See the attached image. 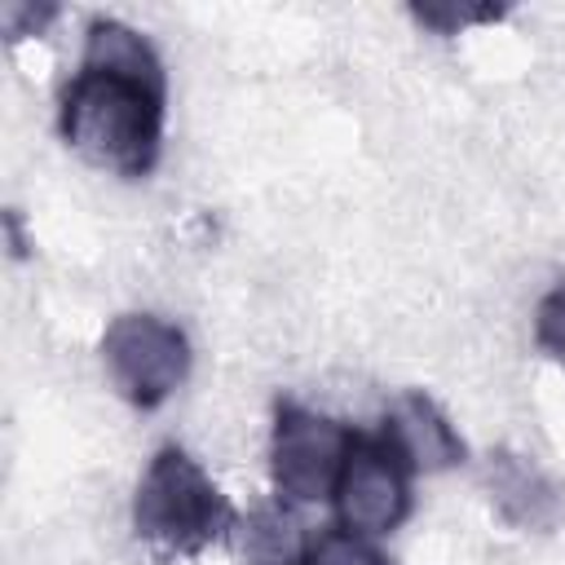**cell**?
Segmentation results:
<instances>
[{"mask_svg":"<svg viewBox=\"0 0 565 565\" xmlns=\"http://www.w3.org/2000/svg\"><path fill=\"white\" fill-rule=\"evenodd\" d=\"M309 543L313 539L305 534L300 516L282 499L243 512L230 530V547H234L238 565H305Z\"/></svg>","mask_w":565,"mask_h":565,"instance_id":"cell-8","label":"cell"},{"mask_svg":"<svg viewBox=\"0 0 565 565\" xmlns=\"http://www.w3.org/2000/svg\"><path fill=\"white\" fill-rule=\"evenodd\" d=\"M238 512L216 490L194 455L181 446H163L132 494V530L163 556H199L216 539H230Z\"/></svg>","mask_w":565,"mask_h":565,"instance_id":"cell-2","label":"cell"},{"mask_svg":"<svg viewBox=\"0 0 565 565\" xmlns=\"http://www.w3.org/2000/svg\"><path fill=\"white\" fill-rule=\"evenodd\" d=\"M380 437L393 446V455L411 472H446L463 463V437L455 433L450 415L428 393H397L384 411Z\"/></svg>","mask_w":565,"mask_h":565,"instance_id":"cell-6","label":"cell"},{"mask_svg":"<svg viewBox=\"0 0 565 565\" xmlns=\"http://www.w3.org/2000/svg\"><path fill=\"white\" fill-rule=\"evenodd\" d=\"M168 75L154 44L119 22L97 18L84 31V53L62 88V141L110 177H150L163 150Z\"/></svg>","mask_w":565,"mask_h":565,"instance_id":"cell-1","label":"cell"},{"mask_svg":"<svg viewBox=\"0 0 565 565\" xmlns=\"http://www.w3.org/2000/svg\"><path fill=\"white\" fill-rule=\"evenodd\" d=\"M486 490H490L494 512L516 530H552L565 512V499H561L556 481L539 463H530L525 455H512V450L490 455Z\"/></svg>","mask_w":565,"mask_h":565,"instance_id":"cell-7","label":"cell"},{"mask_svg":"<svg viewBox=\"0 0 565 565\" xmlns=\"http://www.w3.org/2000/svg\"><path fill=\"white\" fill-rule=\"evenodd\" d=\"M305 565H388V556L375 552L362 534H349V530H322V534L309 543Z\"/></svg>","mask_w":565,"mask_h":565,"instance_id":"cell-9","label":"cell"},{"mask_svg":"<svg viewBox=\"0 0 565 565\" xmlns=\"http://www.w3.org/2000/svg\"><path fill=\"white\" fill-rule=\"evenodd\" d=\"M534 344L539 353H547L552 362L565 366V282L547 287L534 305Z\"/></svg>","mask_w":565,"mask_h":565,"instance_id":"cell-10","label":"cell"},{"mask_svg":"<svg viewBox=\"0 0 565 565\" xmlns=\"http://www.w3.org/2000/svg\"><path fill=\"white\" fill-rule=\"evenodd\" d=\"M411 468L393 455V446L384 437H362L353 441V455L335 481V521L349 534L375 539V534H393L406 512H411Z\"/></svg>","mask_w":565,"mask_h":565,"instance_id":"cell-5","label":"cell"},{"mask_svg":"<svg viewBox=\"0 0 565 565\" xmlns=\"http://www.w3.org/2000/svg\"><path fill=\"white\" fill-rule=\"evenodd\" d=\"M358 433L300 402H278L269 428V477L282 503H318L335 494V481L353 455Z\"/></svg>","mask_w":565,"mask_h":565,"instance_id":"cell-3","label":"cell"},{"mask_svg":"<svg viewBox=\"0 0 565 565\" xmlns=\"http://www.w3.org/2000/svg\"><path fill=\"white\" fill-rule=\"evenodd\" d=\"M102 362L115 384V393L137 406L154 411L163 406L190 375V340L177 322L159 313H119L102 335Z\"/></svg>","mask_w":565,"mask_h":565,"instance_id":"cell-4","label":"cell"},{"mask_svg":"<svg viewBox=\"0 0 565 565\" xmlns=\"http://www.w3.org/2000/svg\"><path fill=\"white\" fill-rule=\"evenodd\" d=\"M57 9L53 4H4V31H9V40H22V35H40V26L53 18Z\"/></svg>","mask_w":565,"mask_h":565,"instance_id":"cell-12","label":"cell"},{"mask_svg":"<svg viewBox=\"0 0 565 565\" xmlns=\"http://www.w3.org/2000/svg\"><path fill=\"white\" fill-rule=\"evenodd\" d=\"M424 26H433V31H441V35H450L455 26H463V22H486V18H499V9H455V4H415L411 9Z\"/></svg>","mask_w":565,"mask_h":565,"instance_id":"cell-11","label":"cell"}]
</instances>
